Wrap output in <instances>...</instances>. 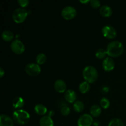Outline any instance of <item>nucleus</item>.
Masks as SVG:
<instances>
[{
  "label": "nucleus",
  "mask_w": 126,
  "mask_h": 126,
  "mask_svg": "<svg viewBox=\"0 0 126 126\" xmlns=\"http://www.w3.org/2000/svg\"><path fill=\"white\" fill-rule=\"evenodd\" d=\"M107 54L111 57H116L120 56L124 52V46L119 41L110 42L107 47Z\"/></svg>",
  "instance_id": "f257e3e1"
},
{
  "label": "nucleus",
  "mask_w": 126,
  "mask_h": 126,
  "mask_svg": "<svg viewBox=\"0 0 126 126\" xmlns=\"http://www.w3.org/2000/svg\"><path fill=\"white\" fill-rule=\"evenodd\" d=\"M82 75L87 82L89 83H93L97 81L98 73L97 69L93 66H87L82 71Z\"/></svg>",
  "instance_id": "7ed1b4c3"
},
{
  "label": "nucleus",
  "mask_w": 126,
  "mask_h": 126,
  "mask_svg": "<svg viewBox=\"0 0 126 126\" xmlns=\"http://www.w3.org/2000/svg\"><path fill=\"white\" fill-rule=\"evenodd\" d=\"M40 126H54V121L49 116H44L39 120Z\"/></svg>",
  "instance_id": "2eb2a0df"
},
{
  "label": "nucleus",
  "mask_w": 126,
  "mask_h": 126,
  "mask_svg": "<svg viewBox=\"0 0 126 126\" xmlns=\"http://www.w3.org/2000/svg\"><path fill=\"white\" fill-rule=\"evenodd\" d=\"M100 13L103 17H108L112 15L113 10L110 6H108V5H103L100 9Z\"/></svg>",
  "instance_id": "4468645a"
},
{
  "label": "nucleus",
  "mask_w": 126,
  "mask_h": 126,
  "mask_svg": "<svg viewBox=\"0 0 126 126\" xmlns=\"http://www.w3.org/2000/svg\"><path fill=\"white\" fill-rule=\"evenodd\" d=\"M47 59V57L44 53H39L37 55L36 57V61L38 65H43L46 62Z\"/></svg>",
  "instance_id": "4be33fe9"
},
{
  "label": "nucleus",
  "mask_w": 126,
  "mask_h": 126,
  "mask_svg": "<svg viewBox=\"0 0 126 126\" xmlns=\"http://www.w3.org/2000/svg\"><path fill=\"white\" fill-rule=\"evenodd\" d=\"M28 12L23 7H18L16 9L12 12V18L16 23H22L27 18Z\"/></svg>",
  "instance_id": "20e7f679"
},
{
  "label": "nucleus",
  "mask_w": 126,
  "mask_h": 126,
  "mask_svg": "<svg viewBox=\"0 0 126 126\" xmlns=\"http://www.w3.org/2000/svg\"><path fill=\"white\" fill-rule=\"evenodd\" d=\"M34 111L36 113L39 115H44L47 111V108L42 104H37L34 107Z\"/></svg>",
  "instance_id": "a211bd4d"
},
{
  "label": "nucleus",
  "mask_w": 126,
  "mask_h": 126,
  "mask_svg": "<svg viewBox=\"0 0 126 126\" xmlns=\"http://www.w3.org/2000/svg\"><path fill=\"white\" fill-rule=\"evenodd\" d=\"M93 123V118L89 114H84L78 120V126H91Z\"/></svg>",
  "instance_id": "1a4fd4ad"
},
{
  "label": "nucleus",
  "mask_w": 126,
  "mask_h": 126,
  "mask_svg": "<svg viewBox=\"0 0 126 126\" xmlns=\"http://www.w3.org/2000/svg\"><path fill=\"white\" fill-rule=\"evenodd\" d=\"M90 84L86 81H82L79 85V90L82 94H86L89 91Z\"/></svg>",
  "instance_id": "aec40b11"
},
{
  "label": "nucleus",
  "mask_w": 126,
  "mask_h": 126,
  "mask_svg": "<svg viewBox=\"0 0 126 126\" xmlns=\"http://www.w3.org/2000/svg\"><path fill=\"white\" fill-rule=\"evenodd\" d=\"M11 49L15 54H21L25 51V46L19 39H15L11 43Z\"/></svg>",
  "instance_id": "6e6552de"
},
{
  "label": "nucleus",
  "mask_w": 126,
  "mask_h": 126,
  "mask_svg": "<svg viewBox=\"0 0 126 126\" xmlns=\"http://www.w3.org/2000/svg\"><path fill=\"white\" fill-rule=\"evenodd\" d=\"M25 104V101L21 97H17L12 101V106L15 109L20 110Z\"/></svg>",
  "instance_id": "dca6fc26"
},
{
  "label": "nucleus",
  "mask_w": 126,
  "mask_h": 126,
  "mask_svg": "<svg viewBox=\"0 0 126 126\" xmlns=\"http://www.w3.org/2000/svg\"><path fill=\"white\" fill-rule=\"evenodd\" d=\"M107 54V50H105L103 48H100L98 50H97L95 52V55L98 59H102L105 57L106 55Z\"/></svg>",
  "instance_id": "b1692460"
},
{
  "label": "nucleus",
  "mask_w": 126,
  "mask_h": 126,
  "mask_svg": "<svg viewBox=\"0 0 126 126\" xmlns=\"http://www.w3.org/2000/svg\"><path fill=\"white\" fill-rule=\"evenodd\" d=\"M12 118L14 121L17 124L24 125L29 121L30 115L27 111L23 110H17L13 113Z\"/></svg>",
  "instance_id": "f03ea898"
},
{
  "label": "nucleus",
  "mask_w": 126,
  "mask_h": 126,
  "mask_svg": "<svg viewBox=\"0 0 126 126\" xmlns=\"http://www.w3.org/2000/svg\"><path fill=\"white\" fill-rule=\"evenodd\" d=\"M102 33L105 38L108 39H114L117 35L115 28L110 25H106L102 28Z\"/></svg>",
  "instance_id": "0eeeda50"
},
{
  "label": "nucleus",
  "mask_w": 126,
  "mask_h": 126,
  "mask_svg": "<svg viewBox=\"0 0 126 126\" xmlns=\"http://www.w3.org/2000/svg\"><path fill=\"white\" fill-rule=\"evenodd\" d=\"M108 126H124V124L120 119L113 118L110 121Z\"/></svg>",
  "instance_id": "5701e85b"
},
{
  "label": "nucleus",
  "mask_w": 126,
  "mask_h": 126,
  "mask_svg": "<svg viewBox=\"0 0 126 126\" xmlns=\"http://www.w3.org/2000/svg\"><path fill=\"white\" fill-rule=\"evenodd\" d=\"M100 106L104 109H107L110 105V102L109 100L107 99L105 97H103L102 98V99L100 100Z\"/></svg>",
  "instance_id": "393cba45"
},
{
  "label": "nucleus",
  "mask_w": 126,
  "mask_h": 126,
  "mask_svg": "<svg viewBox=\"0 0 126 126\" xmlns=\"http://www.w3.org/2000/svg\"><path fill=\"white\" fill-rule=\"evenodd\" d=\"M102 66L105 71H110L114 68L115 63L112 58L108 57L103 60L102 62Z\"/></svg>",
  "instance_id": "9d476101"
},
{
  "label": "nucleus",
  "mask_w": 126,
  "mask_h": 126,
  "mask_svg": "<svg viewBox=\"0 0 126 126\" xmlns=\"http://www.w3.org/2000/svg\"><path fill=\"white\" fill-rule=\"evenodd\" d=\"M61 14L62 17L66 20H71L76 17L77 15V11L76 9L71 6H65L62 10Z\"/></svg>",
  "instance_id": "423d86ee"
},
{
  "label": "nucleus",
  "mask_w": 126,
  "mask_h": 126,
  "mask_svg": "<svg viewBox=\"0 0 126 126\" xmlns=\"http://www.w3.org/2000/svg\"><path fill=\"white\" fill-rule=\"evenodd\" d=\"M5 74V71L2 67L0 68V77L2 78Z\"/></svg>",
  "instance_id": "c85d7f7f"
},
{
  "label": "nucleus",
  "mask_w": 126,
  "mask_h": 126,
  "mask_svg": "<svg viewBox=\"0 0 126 126\" xmlns=\"http://www.w3.org/2000/svg\"><path fill=\"white\" fill-rule=\"evenodd\" d=\"M60 112H61L62 115L67 116L70 114V108L68 106H64V107H62L61 110H60Z\"/></svg>",
  "instance_id": "a878e982"
},
{
  "label": "nucleus",
  "mask_w": 126,
  "mask_h": 126,
  "mask_svg": "<svg viewBox=\"0 0 126 126\" xmlns=\"http://www.w3.org/2000/svg\"><path fill=\"white\" fill-rule=\"evenodd\" d=\"M25 71L28 74L32 76H38L41 73V67L39 65L35 63H29L25 66Z\"/></svg>",
  "instance_id": "39448f33"
},
{
  "label": "nucleus",
  "mask_w": 126,
  "mask_h": 126,
  "mask_svg": "<svg viewBox=\"0 0 126 126\" xmlns=\"http://www.w3.org/2000/svg\"><path fill=\"white\" fill-rule=\"evenodd\" d=\"M90 4L94 8H97L100 6V1L99 0H91Z\"/></svg>",
  "instance_id": "bb28decb"
},
{
  "label": "nucleus",
  "mask_w": 126,
  "mask_h": 126,
  "mask_svg": "<svg viewBox=\"0 0 126 126\" xmlns=\"http://www.w3.org/2000/svg\"><path fill=\"white\" fill-rule=\"evenodd\" d=\"M90 113L92 116L98 117L100 115L101 113H102V109L98 105H94L91 107Z\"/></svg>",
  "instance_id": "f3484780"
},
{
  "label": "nucleus",
  "mask_w": 126,
  "mask_h": 126,
  "mask_svg": "<svg viewBox=\"0 0 126 126\" xmlns=\"http://www.w3.org/2000/svg\"><path fill=\"white\" fill-rule=\"evenodd\" d=\"M54 88L57 92L59 93H63L66 91V84L63 80L59 79L54 82Z\"/></svg>",
  "instance_id": "9b49d317"
},
{
  "label": "nucleus",
  "mask_w": 126,
  "mask_h": 126,
  "mask_svg": "<svg viewBox=\"0 0 126 126\" xmlns=\"http://www.w3.org/2000/svg\"><path fill=\"white\" fill-rule=\"evenodd\" d=\"M0 126H14V120L9 116L2 114L0 116Z\"/></svg>",
  "instance_id": "f8f14e48"
},
{
  "label": "nucleus",
  "mask_w": 126,
  "mask_h": 126,
  "mask_svg": "<svg viewBox=\"0 0 126 126\" xmlns=\"http://www.w3.org/2000/svg\"><path fill=\"white\" fill-rule=\"evenodd\" d=\"M79 1H80V2H82V3H84V4L87 3V2H90L89 0H86V1H82V0H80Z\"/></svg>",
  "instance_id": "c756f323"
},
{
  "label": "nucleus",
  "mask_w": 126,
  "mask_h": 126,
  "mask_svg": "<svg viewBox=\"0 0 126 126\" xmlns=\"http://www.w3.org/2000/svg\"><path fill=\"white\" fill-rule=\"evenodd\" d=\"M1 37L2 39L5 41H11L14 39V34L11 31L4 30L1 34Z\"/></svg>",
  "instance_id": "6ab92c4d"
},
{
  "label": "nucleus",
  "mask_w": 126,
  "mask_h": 126,
  "mask_svg": "<svg viewBox=\"0 0 126 126\" xmlns=\"http://www.w3.org/2000/svg\"><path fill=\"white\" fill-rule=\"evenodd\" d=\"M73 107V109L75 111L80 113L84 108V105L83 102H81V101H76L74 103Z\"/></svg>",
  "instance_id": "412c9836"
},
{
  "label": "nucleus",
  "mask_w": 126,
  "mask_h": 126,
  "mask_svg": "<svg viewBox=\"0 0 126 126\" xmlns=\"http://www.w3.org/2000/svg\"><path fill=\"white\" fill-rule=\"evenodd\" d=\"M65 99L69 103H73L77 98L76 92L72 89H68L66 91L64 94Z\"/></svg>",
  "instance_id": "ddd939ff"
},
{
  "label": "nucleus",
  "mask_w": 126,
  "mask_h": 126,
  "mask_svg": "<svg viewBox=\"0 0 126 126\" xmlns=\"http://www.w3.org/2000/svg\"><path fill=\"white\" fill-rule=\"evenodd\" d=\"M18 3L21 7L23 8L28 6L29 4V1L28 0H18Z\"/></svg>",
  "instance_id": "cd10ccee"
}]
</instances>
